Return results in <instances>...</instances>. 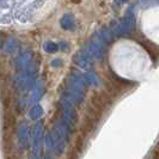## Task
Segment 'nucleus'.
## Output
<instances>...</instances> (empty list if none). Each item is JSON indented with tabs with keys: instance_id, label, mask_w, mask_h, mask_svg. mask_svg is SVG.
Masks as SVG:
<instances>
[{
	"instance_id": "f257e3e1",
	"label": "nucleus",
	"mask_w": 159,
	"mask_h": 159,
	"mask_svg": "<svg viewBox=\"0 0 159 159\" xmlns=\"http://www.w3.org/2000/svg\"><path fill=\"white\" fill-rule=\"evenodd\" d=\"M86 91V83L84 79V75H80L78 73H71L66 80V90L64 96H66L74 105H79Z\"/></svg>"
},
{
	"instance_id": "f03ea898",
	"label": "nucleus",
	"mask_w": 159,
	"mask_h": 159,
	"mask_svg": "<svg viewBox=\"0 0 159 159\" xmlns=\"http://www.w3.org/2000/svg\"><path fill=\"white\" fill-rule=\"evenodd\" d=\"M60 104H61V111H62V120H64L65 123L73 130V128H74L75 123H77L75 105L64 95L61 96Z\"/></svg>"
},
{
	"instance_id": "7ed1b4c3",
	"label": "nucleus",
	"mask_w": 159,
	"mask_h": 159,
	"mask_svg": "<svg viewBox=\"0 0 159 159\" xmlns=\"http://www.w3.org/2000/svg\"><path fill=\"white\" fill-rule=\"evenodd\" d=\"M104 40L102 39V36L99 35V32H97L95 36L91 39V41L89 42L88 49L89 53L91 54V56L95 59V60H103L104 57Z\"/></svg>"
},
{
	"instance_id": "20e7f679",
	"label": "nucleus",
	"mask_w": 159,
	"mask_h": 159,
	"mask_svg": "<svg viewBox=\"0 0 159 159\" xmlns=\"http://www.w3.org/2000/svg\"><path fill=\"white\" fill-rule=\"evenodd\" d=\"M42 136H43V125L41 122H37L32 127V153L34 159L39 157L42 145Z\"/></svg>"
},
{
	"instance_id": "39448f33",
	"label": "nucleus",
	"mask_w": 159,
	"mask_h": 159,
	"mask_svg": "<svg viewBox=\"0 0 159 159\" xmlns=\"http://www.w3.org/2000/svg\"><path fill=\"white\" fill-rule=\"evenodd\" d=\"M92 60H93V57L89 53L88 49L80 50L78 53H75L74 56H73L74 64L81 70H90L91 66H92Z\"/></svg>"
},
{
	"instance_id": "423d86ee",
	"label": "nucleus",
	"mask_w": 159,
	"mask_h": 159,
	"mask_svg": "<svg viewBox=\"0 0 159 159\" xmlns=\"http://www.w3.org/2000/svg\"><path fill=\"white\" fill-rule=\"evenodd\" d=\"M135 29V16L132 11H128L126 16L123 17L122 22L120 23V30H121V35H127L134 31Z\"/></svg>"
},
{
	"instance_id": "0eeeda50",
	"label": "nucleus",
	"mask_w": 159,
	"mask_h": 159,
	"mask_svg": "<svg viewBox=\"0 0 159 159\" xmlns=\"http://www.w3.org/2000/svg\"><path fill=\"white\" fill-rule=\"evenodd\" d=\"M46 93V85H44V81L41 80V81H37L35 88L32 89L31 95H30V98H29V104L34 107L36 104H39L43 95Z\"/></svg>"
},
{
	"instance_id": "6e6552de",
	"label": "nucleus",
	"mask_w": 159,
	"mask_h": 159,
	"mask_svg": "<svg viewBox=\"0 0 159 159\" xmlns=\"http://www.w3.org/2000/svg\"><path fill=\"white\" fill-rule=\"evenodd\" d=\"M31 62H32V52L29 50V49H25V50H23L19 55L17 56V59H16L17 71L19 72V71L25 70Z\"/></svg>"
},
{
	"instance_id": "1a4fd4ad",
	"label": "nucleus",
	"mask_w": 159,
	"mask_h": 159,
	"mask_svg": "<svg viewBox=\"0 0 159 159\" xmlns=\"http://www.w3.org/2000/svg\"><path fill=\"white\" fill-rule=\"evenodd\" d=\"M17 135H18V139H19V143L22 147H25V145L28 143V136H29V126L25 121H22L19 125H18V128H17Z\"/></svg>"
},
{
	"instance_id": "9d476101",
	"label": "nucleus",
	"mask_w": 159,
	"mask_h": 159,
	"mask_svg": "<svg viewBox=\"0 0 159 159\" xmlns=\"http://www.w3.org/2000/svg\"><path fill=\"white\" fill-rule=\"evenodd\" d=\"M60 25L64 30H72L75 25V20H74V17L71 13H65L64 16L61 17L60 19Z\"/></svg>"
},
{
	"instance_id": "9b49d317",
	"label": "nucleus",
	"mask_w": 159,
	"mask_h": 159,
	"mask_svg": "<svg viewBox=\"0 0 159 159\" xmlns=\"http://www.w3.org/2000/svg\"><path fill=\"white\" fill-rule=\"evenodd\" d=\"M43 114H44L43 108L41 107L40 104H36V105L31 107V108H30V110H29V119L39 120L40 117L43 116Z\"/></svg>"
},
{
	"instance_id": "f8f14e48",
	"label": "nucleus",
	"mask_w": 159,
	"mask_h": 159,
	"mask_svg": "<svg viewBox=\"0 0 159 159\" xmlns=\"http://www.w3.org/2000/svg\"><path fill=\"white\" fill-rule=\"evenodd\" d=\"M99 35L102 36V39L104 40V42H111L115 37L114 32L111 31L110 28H103L101 31H99Z\"/></svg>"
},
{
	"instance_id": "ddd939ff",
	"label": "nucleus",
	"mask_w": 159,
	"mask_h": 159,
	"mask_svg": "<svg viewBox=\"0 0 159 159\" xmlns=\"http://www.w3.org/2000/svg\"><path fill=\"white\" fill-rule=\"evenodd\" d=\"M84 79H85V83L86 85H92V86H97L98 85V78L95 73H91V72H88L84 74Z\"/></svg>"
},
{
	"instance_id": "4468645a",
	"label": "nucleus",
	"mask_w": 159,
	"mask_h": 159,
	"mask_svg": "<svg viewBox=\"0 0 159 159\" xmlns=\"http://www.w3.org/2000/svg\"><path fill=\"white\" fill-rule=\"evenodd\" d=\"M43 49L47 52L48 54H54V53H56V52L60 49V47H59V44L55 43V42L48 41V42H46V43L43 44Z\"/></svg>"
},
{
	"instance_id": "2eb2a0df",
	"label": "nucleus",
	"mask_w": 159,
	"mask_h": 159,
	"mask_svg": "<svg viewBox=\"0 0 159 159\" xmlns=\"http://www.w3.org/2000/svg\"><path fill=\"white\" fill-rule=\"evenodd\" d=\"M18 48V42L15 37H8L7 42H6V52L10 54H13Z\"/></svg>"
},
{
	"instance_id": "dca6fc26",
	"label": "nucleus",
	"mask_w": 159,
	"mask_h": 159,
	"mask_svg": "<svg viewBox=\"0 0 159 159\" xmlns=\"http://www.w3.org/2000/svg\"><path fill=\"white\" fill-rule=\"evenodd\" d=\"M12 22V15L7 11H0V24H10Z\"/></svg>"
},
{
	"instance_id": "f3484780",
	"label": "nucleus",
	"mask_w": 159,
	"mask_h": 159,
	"mask_svg": "<svg viewBox=\"0 0 159 159\" xmlns=\"http://www.w3.org/2000/svg\"><path fill=\"white\" fill-rule=\"evenodd\" d=\"M29 1H31V0H12V6L17 10V8H20L23 5H25Z\"/></svg>"
},
{
	"instance_id": "a211bd4d",
	"label": "nucleus",
	"mask_w": 159,
	"mask_h": 159,
	"mask_svg": "<svg viewBox=\"0 0 159 159\" xmlns=\"http://www.w3.org/2000/svg\"><path fill=\"white\" fill-rule=\"evenodd\" d=\"M10 1L8 0H0V11H7L10 8Z\"/></svg>"
},
{
	"instance_id": "6ab92c4d",
	"label": "nucleus",
	"mask_w": 159,
	"mask_h": 159,
	"mask_svg": "<svg viewBox=\"0 0 159 159\" xmlns=\"http://www.w3.org/2000/svg\"><path fill=\"white\" fill-rule=\"evenodd\" d=\"M61 65H62V61L60 59H55V60L52 61V66L53 67H61Z\"/></svg>"
},
{
	"instance_id": "aec40b11",
	"label": "nucleus",
	"mask_w": 159,
	"mask_h": 159,
	"mask_svg": "<svg viewBox=\"0 0 159 159\" xmlns=\"http://www.w3.org/2000/svg\"><path fill=\"white\" fill-rule=\"evenodd\" d=\"M4 47V39H2V34L0 32V49H2Z\"/></svg>"
},
{
	"instance_id": "412c9836",
	"label": "nucleus",
	"mask_w": 159,
	"mask_h": 159,
	"mask_svg": "<svg viewBox=\"0 0 159 159\" xmlns=\"http://www.w3.org/2000/svg\"><path fill=\"white\" fill-rule=\"evenodd\" d=\"M127 0H120V2H126Z\"/></svg>"
}]
</instances>
